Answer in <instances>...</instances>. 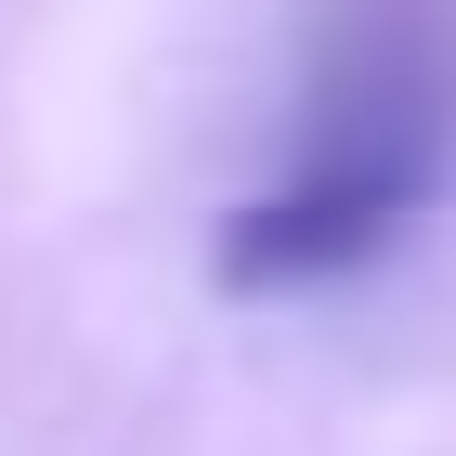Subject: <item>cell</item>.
<instances>
[{
    "mask_svg": "<svg viewBox=\"0 0 456 456\" xmlns=\"http://www.w3.org/2000/svg\"><path fill=\"white\" fill-rule=\"evenodd\" d=\"M456 196V0H326L300 105L248 196L209 222L222 300H326L444 222Z\"/></svg>",
    "mask_w": 456,
    "mask_h": 456,
    "instance_id": "6da1fadb",
    "label": "cell"
}]
</instances>
